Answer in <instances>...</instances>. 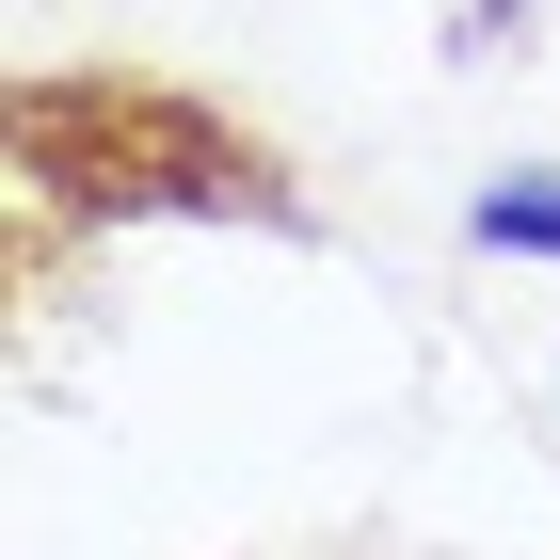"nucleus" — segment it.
Here are the masks:
<instances>
[{
  "instance_id": "obj_1",
  "label": "nucleus",
  "mask_w": 560,
  "mask_h": 560,
  "mask_svg": "<svg viewBox=\"0 0 560 560\" xmlns=\"http://www.w3.org/2000/svg\"><path fill=\"white\" fill-rule=\"evenodd\" d=\"M480 241H497V257H560V176H528V192H480Z\"/></svg>"
}]
</instances>
